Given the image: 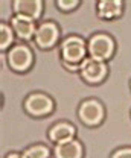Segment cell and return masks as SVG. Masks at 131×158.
<instances>
[{"instance_id":"obj_6","label":"cell","mask_w":131,"mask_h":158,"mask_svg":"<svg viewBox=\"0 0 131 158\" xmlns=\"http://www.w3.org/2000/svg\"><path fill=\"white\" fill-rule=\"evenodd\" d=\"M63 37V31L59 23L52 19H43L38 21L37 32L34 37V44L40 50H52L59 46Z\"/></svg>"},{"instance_id":"obj_13","label":"cell","mask_w":131,"mask_h":158,"mask_svg":"<svg viewBox=\"0 0 131 158\" xmlns=\"http://www.w3.org/2000/svg\"><path fill=\"white\" fill-rule=\"evenodd\" d=\"M21 154L24 158H54L52 148L43 141L28 144L24 149H21Z\"/></svg>"},{"instance_id":"obj_12","label":"cell","mask_w":131,"mask_h":158,"mask_svg":"<svg viewBox=\"0 0 131 158\" xmlns=\"http://www.w3.org/2000/svg\"><path fill=\"white\" fill-rule=\"evenodd\" d=\"M54 158H84L85 157V146L79 138H73L69 141L58 143L52 148Z\"/></svg>"},{"instance_id":"obj_4","label":"cell","mask_w":131,"mask_h":158,"mask_svg":"<svg viewBox=\"0 0 131 158\" xmlns=\"http://www.w3.org/2000/svg\"><path fill=\"white\" fill-rule=\"evenodd\" d=\"M21 108L29 117L44 118L55 113L56 102L49 93L41 90H34L24 96L21 102Z\"/></svg>"},{"instance_id":"obj_16","label":"cell","mask_w":131,"mask_h":158,"mask_svg":"<svg viewBox=\"0 0 131 158\" xmlns=\"http://www.w3.org/2000/svg\"><path fill=\"white\" fill-rule=\"evenodd\" d=\"M108 158H131V144H124L114 148Z\"/></svg>"},{"instance_id":"obj_18","label":"cell","mask_w":131,"mask_h":158,"mask_svg":"<svg viewBox=\"0 0 131 158\" xmlns=\"http://www.w3.org/2000/svg\"><path fill=\"white\" fill-rule=\"evenodd\" d=\"M128 85H130V91H131V79H130V82H128Z\"/></svg>"},{"instance_id":"obj_14","label":"cell","mask_w":131,"mask_h":158,"mask_svg":"<svg viewBox=\"0 0 131 158\" xmlns=\"http://www.w3.org/2000/svg\"><path fill=\"white\" fill-rule=\"evenodd\" d=\"M17 43V37L14 29L11 27L8 20H0V50L6 53L14 44Z\"/></svg>"},{"instance_id":"obj_3","label":"cell","mask_w":131,"mask_h":158,"mask_svg":"<svg viewBox=\"0 0 131 158\" xmlns=\"http://www.w3.org/2000/svg\"><path fill=\"white\" fill-rule=\"evenodd\" d=\"M76 116L85 128H99L107 118V106L99 98H85L76 106Z\"/></svg>"},{"instance_id":"obj_10","label":"cell","mask_w":131,"mask_h":158,"mask_svg":"<svg viewBox=\"0 0 131 158\" xmlns=\"http://www.w3.org/2000/svg\"><path fill=\"white\" fill-rule=\"evenodd\" d=\"M12 14L23 15L35 21H41V17L46 11V2L43 0H12L11 2Z\"/></svg>"},{"instance_id":"obj_1","label":"cell","mask_w":131,"mask_h":158,"mask_svg":"<svg viewBox=\"0 0 131 158\" xmlns=\"http://www.w3.org/2000/svg\"><path fill=\"white\" fill-rule=\"evenodd\" d=\"M89 56L87 38L79 34H69L61 40L58 46V58L64 70L70 73H79L81 64Z\"/></svg>"},{"instance_id":"obj_5","label":"cell","mask_w":131,"mask_h":158,"mask_svg":"<svg viewBox=\"0 0 131 158\" xmlns=\"http://www.w3.org/2000/svg\"><path fill=\"white\" fill-rule=\"evenodd\" d=\"M117 50V41L110 32L96 31L87 38V52L89 56L104 62H108L114 58Z\"/></svg>"},{"instance_id":"obj_19","label":"cell","mask_w":131,"mask_h":158,"mask_svg":"<svg viewBox=\"0 0 131 158\" xmlns=\"http://www.w3.org/2000/svg\"><path fill=\"white\" fill-rule=\"evenodd\" d=\"M130 118H131V110H130Z\"/></svg>"},{"instance_id":"obj_17","label":"cell","mask_w":131,"mask_h":158,"mask_svg":"<svg viewBox=\"0 0 131 158\" xmlns=\"http://www.w3.org/2000/svg\"><path fill=\"white\" fill-rule=\"evenodd\" d=\"M3 158H24V157H23L21 151H9V152L5 154Z\"/></svg>"},{"instance_id":"obj_2","label":"cell","mask_w":131,"mask_h":158,"mask_svg":"<svg viewBox=\"0 0 131 158\" xmlns=\"http://www.w3.org/2000/svg\"><path fill=\"white\" fill-rule=\"evenodd\" d=\"M2 62L14 73L24 75L31 72L35 64V52L29 43L17 41L6 53H2Z\"/></svg>"},{"instance_id":"obj_9","label":"cell","mask_w":131,"mask_h":158,"mask_svg":"<svg viewBox=\"0 0 131 158\" xmlns=\"http://www.w3.org/2000/svg\"><path fill=\"white\" fill-rule=\"evenodd\" d=\"M127 3L124 0H98L94 3V14L102 21H114L124 17Z\"/></svg>"},{"instance_id":"obj_8","label":"cell","mask_w":131,"mask_h":158,"mask_svg":"<svg viewBox=\"0 0 131 158\" xmlns=\"http://www.w3.org/2000/svg\"><path fill=\"white\" fill-rule=\"evenodd\" d=\"M46 137L55 146L58 143L78 138V128L70 120H56V122L49 125Z\"/></svg>"},{"instance_id":"obj_7","label":"cell","mask_w":131,"mask_h":158,"mask_svg":"<svg viewBox=\"0 0 131 158\" xmlns=\"http://www.w3.org/2000/svg\"><path fill=\"white\" fill-rule=\"evenodd\" d=\"M79 79L82 82H85L87 85H101L104 84L108 76H110V67H108V62H104V61H99V59H94L87 56L85 61L81 64V69H79Z\"/></svg>"},{"instance_id":"obj_11","label":"cell","mask_w":131,"mask_h":158,"mask_svg":"<svg viewBox=\"0 0 131 158\" xmlns=\"http://www.w3.org/2000/svg\"><path fill=\"white\" fill-rule=\"evenodd\" d=\"M8 21H9L11 27L15 32L17 41H21V43L34 41L38 21H35L32 19H28V17H23V15H15V14H12Z\"/></svg>"},{"instance_id":"obj_15","label":"cell","mask_w":131,"mask_h":158,"mask_svg":"<svg viewBox=\"0 0 131 158\" xmlns=\"http://www.w3.org/2000/svg\"><path fill=\"white\" fill-rule=\"evenodd\" d=\"M54 5H55V8L59 12L70 14V12L76 11V9L82 5V2H81V0H55Z\"/></svg>"}]
</instances>
